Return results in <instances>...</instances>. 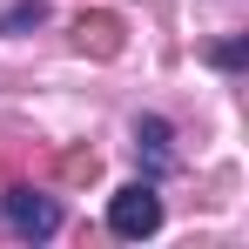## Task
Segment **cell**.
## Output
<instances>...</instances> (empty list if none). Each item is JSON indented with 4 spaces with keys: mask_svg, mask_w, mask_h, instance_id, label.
I'll return each mask as SVG.
<instances>
[{
    "mask_svg": "<svg viewBox=\"0 0 249 249\" xmlns=\"http://www.w3.org/2000/svg\"><path fill=\"white\" fill-rule=\"evenodd\" d=\"M34 20H41V0H27V7H14V14L0 20V34H14V27H34Z\"/></svg>",
    "mask_w": 249,
    "mask_h": 249,
    "instance_id": "8992f818",
    "label": "cell"
},
{
    "mask_svg": "<svg viewBox=\"0 0 249 249\" xmlns=\"http://www.w3.org/2000/svg\"><path fill=\"white\" fill-rule=\"evenodd\" d=\"M74 47L94 61H115L122 54V14H81L74 20Z\"/></svg>",
    "mask_w": 249,
    "mask_h": 249,
    "instance_id": "3957f363",
    "label": "cell"
},
{
    "mask_svg": "<svg viewBox=\"0 0 249 249\" xmlns=\"http://www.w3.org/2000/svg\"><path fill=\"white\" fill-rule=\"evenodd\" d=\"M215 68H243V41H222V47H215Z\"/></svg>",
    "mask_w": 249,
    "mask_h": 249,
    "instance_id": "ba28073f",
    "label": "cell"
},
{
    "mask_svg": "<svg viewBox=\"0 0 249 249\" xmlns=\"http://www.w3.org/2000/svg\"><path fill=\"white\" fill-rule=\"evenodd\" d=\"M101 175V155L94 148H61L54 155V182H94Z\"/></svg>",
    "mask_w": 249,
    "mask_h": 249,
    "instance_id": "5b68a950",
    "label": "cell"
},
{
    "mask_svg": "<svg viewBox=\"0 0 249 249\" xmlns=\"http://www.w3.org/2000/svg\"><path fill=\"white\" fill-rule=\"evenodd\" d=\"M108 229L128 236V243H135V236H155V229H162V196H155V182H128L122 196L108 202Z\"/></svg>",
    "mask_w": 249,
    "mask_h": 249,
    "instance_id": "7a4b0ae2",
    "label": "cell"
},
{
    "mask_svg": "<svg viewBox=\"0 0 249 249\" xmlns=\"http://www.w3.org/2000/svg\"><path fill=\"white\" fill-rule=\"evenodd\" d=\"M14 175H20V148H14V142H0V189H7Z\"/></svg>",
    "mask_w": 249,
    "mask_h": 249,
    "instance_id": "52a82bcc",
    "label": "cell"
},
{
    "mask_svg": "<svg viewBox=\"0 0 249 249\" xmlns=\"http://www.w3.org/2000/svg\"><path fill=\"white\" fill-rule=\"evenodd\" d=\"M0 222H7V236H20V243H47V236L61 229V202L41 196L34 182H7V189H0Z\"/></svg>",
    "mask_w": 249,
    "mask_h": 249,
    "instance_id": "6da1fadb",
    "label": "cell"
},
{
    "mask_svg": "<svg viewBox=\"0 0 249 249\" xmlns=\"http://www.w3.org/2000/svg\"><path fill=\"white\" fill-rule=\"evenodd\" d=\"M135 155L148 162V175H162V168L175 162V128H168L162 115H142V122H135Z\"/></svg>",
    "mask_w": 249,
    "mask_h": 249,
    "instance_id": "277c9868",
    "label": "cell"
}]
</instances>
